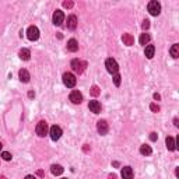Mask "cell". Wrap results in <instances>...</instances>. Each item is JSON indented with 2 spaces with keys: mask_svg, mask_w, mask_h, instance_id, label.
Wrapping results in <instances>:
<instances>
[{
  "mask_svg": "<svg viewBox=\"0 0 179 179\" xmlns=\"http://www.w3.org/2000/svg\"><path fill=\"white\" fill-rule=\"evenodd\" d=\"M0 179H7V178H6V176H0Z\"/></svg>",
  "mask_w": 179,
  "mask_h": 179,
  "instance_id": "obj_36",
  "label": "cell"
},
{
  "mask_svg": "<svg viewBox=\"0 0 179 179\" xmlns=\"http://www.w3.org/2000/svg\"><path fill=\"white\" fill-rule=\"evenodd\" d=\"M108 179H116V175H115V173H112V175L108 176Z\"/></svg>",
  "mask_w": 179,
  "mask_h": 179,
  "instance_id": "obj_33",
  "label": "cell"
},
{
  "mask_svg": "<svg viewBox=\"0 0 179 179\" xmlns=\"http://www.w3.org/2000/svg\"><path fill=\"white\" fill-rule=\"evenodd\" d=\"M151 153H153L151 147L147 146V144H143V146L140 147V154H143V155H150Z\"/></svg>",
  "mask_w": 179,
  "mask_h": 179,
  "instance_id": "obj_21",
  "label": "cell"
},
{
  "mask_svg": "<svg viewBox=\"0 0 179 179\" xmlns=\"http://www.w3.org/2000/svg\"><path fill=\"white\" fill-rule=\"evenodd\" d=\"M34 95H35V94H34V92H32V91H30V92H28V97H30V98H32V97H34Z\"/></svg>",
  "mask_w": 179,
  "mask_h": 179,
  "instance_id": "obj_34",
  "label": "cell"
},
{
  "mask_svg": "<svg viewBox=\"0 0 179 179\" xmlns=\"http://www.w3.org/2000/svg\"><path fill=\"white\" fill-rule=\"evenodd\" d=\"M63 179H66V178H63Z\"/></svg>",
  "mask_w": 179,
  "mask_h": 179,
  "instance_id": "obj_38",
  "label": "cell"
},
{
  "mask_svg": "<svg viewBox=\"0 0 179 179\" xmlns=\"http://www.w3.org/2000/svg\"><path fill=\"white\" fill-rule=\"evenodd\" d=\"M85 67H87V63H85V62H81V60H79V59L71 60V69H73V71H76L77 74H81L83 71H84Z\"/></svg>",
  "mask_w": 179,
  "mask_h": 179,
  "instance_id": "obj_2",
  "label": "cell"
},
{
  "mask_svg": "<svg viewBox=\"0 0 179 179\" xmlns=\"http://www.w3.org/2000/svg\"><path fill=\"white\" fill-rule=\"evenodd\" d=\"M27 37L30 41H37L39 38V30H38L35 25H31L27 30Z\"/></svg>",
  "mask_w": 179,
  "mask_h": 179,
  "instance_id": "obj_6",
  "label": "cell"
},
{
  "mask_svg": "<svg viewBox=\"0 0 179 179\" xmlns=\"http://www.w3.org/2000/svg\"><path fill=\"white\" fill-rule=\"evenodd\" d=\"M51 171H52V173H53V175H62V173H63V167H62V165H52L51 167Z\"/></svg>",
  "mask_w": 179,
  "mask_h": 179,
  "instance_id": "obj_19",
  "label": "cell"
},
{
  "mask_svg": "<svg viewBox=\"0 0 179 179\" xmlns=\"http://www.w3.org/2000/svg\"><path fill=\"white\" fill-rule=\"evenodd\" d=\"M147 10H148V13L151 15H158L161 13V4L158 3V2H155V0H153V2H150V3H148Z\"/></svg>",
  "mask_w": 179,
  "mask_h": 179,
  "instance_id": "obj_3",
  "label": "cell"
},
{
  "mask_svg": "<svg viewBox=\"0 0 179 179\" xmlns=\"http://www.w3.org/2000/svg\"><path fill=\"white\" fill-rule=\"evenodd\" d=\"M113 83H115V85L116 87H119L120 85V74H113Z\"/></svg>",
  "mask_w": 179,
  "mask_h": 179,
  "instance_id": "obj_25",
  "label": "cell"
},
{
  "mask_svg": "<svg viewBox=\"0 0 179 179\" xmlns=\"http://www.w3.org/2000/svg\"><path fill=\"white\" fill-rule=\"evenodd\" d=\"M141 27H143V30H147V28L150 27V21H148V20H144V21H143V25H141Z\"/></svg>",
  "mask_w": 179,
  "mask_h": 179,
  "instance_id": "obj_30",
  "label": "cell"
},
{
  "mask_svg": "<svg viewBox=\"0 0 179 179\" xmlns=\"http://www.w3.org/2000/svg\"><path fill=\"white\" fill-rule=\"evenodd\" d=\"M49 133H51V139L53 140V141H56V140H59V139H60V136H62V129L55 124V126H52V128H51Z\"/></svg>",
  "mask_w": 179,
  "mask_h": 179,
  "instance_id": "obj_8",
  "label": "cell"
},
{
  "mask_svg": "<svg viewBox=\"0 0 179 179\" xmlns=\"http://www.w3.org/2000/svg\"><path fill=\"white\" fill-rule=\"evenodd\" d=\"M105 67H106V70H108V71H109L111 74H116V73H118V70H119V64H118V62H116L115 59H112V58L106 59V62H105Z\"/></svg>",
  "mask_w": 179,
  "mask_h": 179,
  "instance_id": "obj_1",
  "label": "cell"
},
{
  "mask_svg": "<svg viewBox=\"0 0 179 179\" xmlns=\"http://www.w3.org/2000/svg\"><path fill=\"white\" fill-rule=\"evenodd\" d=\"M67 49H69L70 52H77L79 51V43H77L76 39H70L69 42H67Z\"/></svg>",
  "mask_w": 179,
  "mask_h": 179,
  "instance_id": "obj_16",
  "label": "cell"
},
{
  "mask_svg": "<svg viewBox=\"0 0 179 179\" xmlns=\"http://www.w3.org/2000/svg\"><path fill=\"white\" fill-rule=\"evenodd\" d=\"M97 130L100 134H106L108 133V130H109V126H108V123H106V120H100L97 123Z\"/></svg>",
  "mask_w": 179,
  "mask_h": 179,
  "instance_id": "obj_9",
  "label": "cell"
},
{
  "mask_svg": "<svg viewBox=\"0 0 179 179\" xmlns=\"http://www.w3.org/2000/svg\"><path fill=\"white\" fill-rule=\"evenodd\" d=\"M25 179H37V178H35V176H32V175H27V176H25Z\"/></svg>",
  "mask_w": 179,
  "mask_h": 179,
  "instance_id": "obj_32",
  "label": "cell"
},
{
  "mask_svg": "<svg viewBox=\"0 0 179 179\" xmlns=\"http://www.w3.org/2000/svg\"><path fill=\"white\" fill-rule=\"evenodd\" d=\"M20 58L22 59V60H30V58H31V52L28 51V49H25V48H22L21 51H20Z\"/></svg>",
  "mask_w": 179,
  "mask_h": 179,
  "instance_id": "obj_18",
  "label": "cell"
},
{
  "mask_svg": "<svg viewBox=\"0 0 179 179\" xmlns=\"http://www.w3.org/2000/svg\"><path fill=\"white\" fill-rule=\"evenodd\" d=\"M70 101H71L73 104H81V101H83L81 92H79V91H71V94H70Z\"/></svg>",
  "mask_w": 179,
  "mask_h": 179,
  "instance_id": "obj_10",
  "label": "cell"
},
{
  "mask_svg": "<svg viewBox=\"0 0 179 179\" xmlns=\"http://www.w3.org/2000/svg\"><path fill=\"white\" fill-rule=\"evenodd\" d=\"M154 52H155L154 45H147L146 46V58L147 59H153V56H154Z\"/></svg>",
  "mask_w": 179,
  "mask_h": 179,
  "instance_id": "obj_20",
  "label": "cell"
},
{
  "mask_svg": "<svg viewBox=\"0 0 179 179\" xmlns=\"http://www.w3.org/2000/svg\"><path fill=\"white\" fill-rule=\"evenodd\" d=\"M148 42H150V35H148V34H141V37H140V45L146 46Z\"/></svg>",
  "mask_w": 179,
  "mask_h": 179,
  "instance_id": "obj_22",
  "label": "cell"
},
{
  "mask_svg": "<svg viewBox=\"0 0 179 179\" xmlns=\"http://www.w3.org/2000/svg\"><path fill=\"white\" fill-rule=\"evenodd\" d=\"M63 7H66V9H71V7H73V2H63Z\"/></svg>",
  "mask_w": 179,
  "mask_h": 179,
  "instance_id": "obj_28",
  "label": "cell"
},
{
  "mask_svg": "<svg viewBox=\"0 0 179 179\" xmlns=\"http://www.w3.org/2000/svg\"><path fill=\"white\" fill-rule=\"evenodd\" d=\"M173 123H175V126H178V118H175V119H173Z\"/></svg>",
  "mask_w": 179,
  "mask_h": 179,
  "instance_id": "obj_35",
  "label": "cell"
},
{
  "mask_svg": "<svg viewBox=\"0 0 179 179\" xmlns=\"http://www.w3.org/2000/svg\"><path fill=\"white\" fill-rule=\"evenodd\" d=\"M122 41H123L124 45H128V46H132L134 43V38L132 34H123L122 35Z\"/></svg>",
  "mask_w": 179,
  "mask_h": 179,
  "instance_id": "obj_12",
  "label": "cell"
},
{
  "mask_svg": "<svg viewBox=\"0 0 179 179\" xmlns=\"http://www.w3.org/2000/svg\"><path fill=\"white\" fill-rule=\"evenodd\" d=\"M150 109H151L153 112L157 113V112H160V106H158L157 104H151V105H150Z\"/></svg>",
  "mask_w": 179,
  "mask_h": 179,
  "instance_id": "obj_26",
  "label": "cell"
},
{
  "mask_svg": "<svg viewBox=\"0 0 179 179\" xmlns=\"http://www.w3.org/2000/svg\"><path fill=\"white\" fill-rule=\"evenodd\" d=\"M2 147H3V146H2V143H0V150H2Z\"/></svg>",
  "mask_w": 179,
  "mask_h": 179,
  "instance_id": "obj_37",
  "label": "cell"
},
{
  "mask_svg": "<svg viewBox=\"0 0 179 179\" xmlns=\"http://www.w3.org/2000/svg\"><path fill=\"white\" fill-rule=\"evenodd\" d=\"M122 178L123 179H133V169L130 167H124L122 169Z\"/></svg>",
  "mask_w": 179,
  "mask_h": 179,
  "instance_id": "obj_14",
  "label": "cell"
},
{
  "mask_svg": "<svg viewBox=\"0 0 179 179\" xmlns=\"http://www.w3.org/2000/svg\"><path fill=\"white\" fill-rule=\"evenodd\" d=\"M18 77H20V80H21L22 83H28L30 81V73H28V70H25V69H21L18 71Z\"/></svg>",
  "mask_w": 179,
  "mask_h": 179,
  "instance_id": "obj_15",
  "label": "cell"
},
{
  "mask_svg": "<svg viewBox=\"0 0 179 179\" xmlns=\"http://www.w3.org/2000/svg\"><path fill=\"white\" fill-rule=\"evenodd\" d=\"M76 27H77V17L71 14L69 18H67V28H69V30H76Z\"/></svg>",
  "mask_w": 179,
  "mask_h": 179,
  "instance_id": "obj_13",
  "label": "cell"
},
{
  "mask_svg": "<svg viewBox=\"0 0 179 179\" xmlns=\"http://www.w3.org/2000/svg\"><path fill=\"white\" fill-rule=\"evenodd\" d=\"M171 56H172L173 59H176L179 56V45H172V48H171Z\"/></svg>",
  "mask_w": 179,
  "mask_h": 179,
  "instance_id": "obj_23",
  "label": "cell"
},
{
  "mask_svg": "<svg viewBox=\"0 0 179 179\" xmlns=\"http://www.w3.org/2000/svg\"><path fill=\"white\" fill-rule=\"evenodd\" d=\"M64 21V14L63 11H60V10H56L55 13H53V24L55 25H62Z\"/></svg>",
  "mask_w": 179,
  "mask_h": 179,
  "instance_id": "obj_7",
  "label": "cell"
},
{
  "mask_svg": "<svg viewBox=\"0 0 179 179\" xmlns=\"http://www.w3.org/2000/svg\"><path fill=\"white\" fill-rule=\"evenodd\" d=\"M100 88L97 87V85H92V88H91V95L92 97H98V95H100Z\"/></svg>",
  "mask_w": 179,
  "mask_h": 179,
  "instance_id": "obj_24",
  "label": "cell"
},
{
  "mask_svg": "<svg viewBox=\"0 0 179 179\" xmlns=\"http://www.w3.org/2000/svg\"><path fill=\"white\" fill-rule=\"evenodd\" d=\"M165 143H167V147H168V150H169V151H175L176 144H175L173 137H167V139H165Z\"/></svg>",
  "mask_w": 179,
  "mask_h": 179,
  "instance_id": "obj_17",
  "label": "cell"
},
{
  "mask_svg": "<svg viewBox=\"0 0 179 179\" xmlns=\"http://www.w3.org/2000/svg\"><path fill=\"white\" fill-rule=\"evenodd\" d=\"M88 108H90V111L94 112V113H100L101 112V104L98 102V101H90Z\"/></svg>",
  "mask_w": 179,
  "mask_h": 179,
  "instance_id": "obj_11",
  "label": "cell"
},
{
  "mask_svg": "<svg viewBox=\"0 0 179 179\" xmlns=\"http://www.w3.org/2000/svg\"><path fill=\"white\" fill-rule=\"evenodd\" d=\"M37 134L39 137H45L46 134H48V123H46L45 120H41V122H38V124H37Z\"/></svg>",
  "mask_w": 179,
  "mask_h": 179,
  "instance_id": "obj_4",
  "label": "cell"
},
{
  "mask_svg": "<svg viewBox=\"0 0 179 179\" xmlns=\"http://www.w3.org/2000/svg\"><path fill=\"white\" fill-rule=\"evenodd\" d=\"M154 100H157V101H160V100H161V97H160V94H157V92H155V94H154Z\"/></svg>",
  "mask_w": 179,
  "mask_h": 179,
  "instance_id": "obj_31",
  "label": "cell"
},
{
  "mask_svg": "<svg viewBox=\"0 0 179 179\" xmlns=\"http://www.w3.org/2000/svg\"><path fill=\"white\" fill-rule=\"evenodd\" d=\"M157 139H158V134L157 133H154V132H153V133H150V140H151V141H155Z\"/></svg>",
  "mask_w": 179,
  "mask_h": 179,
  "instance_id": "obj_29",
  "label": "cell"
},
{
  "mask_svg": "<svg viewBox=\"0 0 179 179\" xmlns=\"http://www.w3.org/2000/svg\"><path fill=\"white\" fill-rule=\"evenodd\" d=\"M2 157H3L4 161H10V160H11V154H10V153H7V151H4L3 154H2Z\"/></svg>",
  "mask_w": 179,
  "mask_h": 179,
  "instance_id": "obj_27",
  "label": "cell"
},
{
  "mask_svg": "<svg viewBox=\"0 0 179 179\" xmlns=\"http://www.w3.org/2000/svg\"><path fill=\"white\" fill-rule=\"evenodd\" d=\"M63 83H64V85H66V87L73 88L74 85H76L77 80H76V77H74L71 73H64L63 74Z\"/></svg>",
  "mask_w": 179,
  "mask_h": 179,
  "instance_id": "obj_5",
  "label": "cell"
}]
</instances>
